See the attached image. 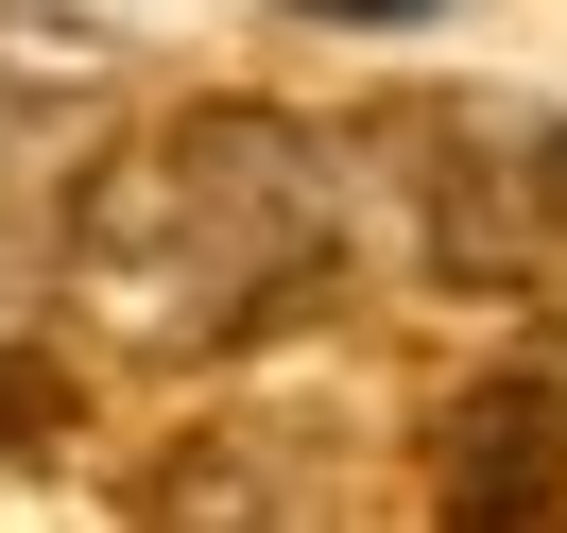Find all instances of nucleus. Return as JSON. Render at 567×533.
<instances>
[{
  "label": "nucleus",
  "instance_id": "f257e3e1",
  "mask_svg": "<svg viewBox=\"0 0 567 533\" xmlns=\"http://www.w3.org/2000/svg\"><path fill=\"white\" fill-rule=\"evenodd\" d=\"M327 258V173L276 139V121H173L155 155H121L70 224V276L104 327L138 345H224L258 327L292 276Z\"/></svg>",
  "mask_w": 567,
  "mask_h": 533
},
{
  "label": "nucleus",
  "instance_id": "f03ea898",
  "mask_svg": "<svg viewBox=\"0 0 567 533\" xmlns=\"http://www.w3.org/2000/svg\"><path fill=\"white\" fill-rule=\"evenodd\" d=\"M447 533H567V396L482 379L447 413Z\"/></svg>",
  "mask_w": 567,
  "mask_h": 533
},
{
  "label": "nucleus",
  "instance_id": "7ed1b4c3",
  "mask_svg": "<svg viewBox=\"0 0 567 533\" xmlns=\"http://www.w3.org/2000/svg\"><path fill=\"white\" fill-rule=\"evenodd\" d=\"M533 189H550V224H567V121H550V139H533Z\"/></svg>",
  "mask_w": 567,
  "mask_h": 533
},
{
  "label": "nucleus",
  "instance_id": "20e7f679",
  "mask_svg": "<svg viewBox=\"0 0 567 533\" xmlns=\"http://www.w3.org/2000/svg\"><path fill=\"white\" fill-rule=\"evenodd\" d=\"M292 18H361V35H379V18H413V0H292Z\"/></svg>",
  "mask_w": 567,
  "mask_h": 533
}]
</instances>
